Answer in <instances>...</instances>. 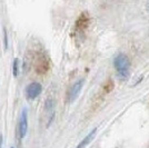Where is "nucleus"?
I'll use <instances>...</instances> for the list:
<instances>
[{"label":"nucleus","mask_w":149,"mask_h":148,"mask_svg":"<svg viewBox=\"0 0 149 148\" xmlns=\"http://www.w3.org/2000/svg\"><path fill=\"white\" fill-rule=\"evenodd\" d=\"M113 65L117 70V74L121 79H127L129 77V68H130V61L129 58L124 54H119L115 60Z\"/></svg>","instance_id":"f257e3e1"},{"label":"nucleus","mask_w":149,"mask_h":148,"mask_svg":"<svg viewBox=\"0 0 149 148\" xmlns=\"http://www.w3.org/2000/svg\"><path fill=\"white\" fill-rule=\"evenodd\" d=\"M82 86H84V79H79V80L76 81L74 85L71 86V88L69 89V91H68V96H67L69 103L74 101V99L78 97V95H79L81 91Z\"/></svg>","instance_id":"f03ea898"},{"label":"nucleus","mask_w":149,"mask_h":148,"mask_svg":"<svg viewBox=\"0 0 149 148\" xmlns=\"http://www.w3.org/2000/svg\"><path fill=\"white\" fill-rule=\"evenodd\" d=\"M41 93V85L39 82H31L26 87V96L29 99H35Z\"/></svg>","instance_id":"7ed1b4c3"},{"label":"nucleus","mask_w":149,"mask_h":148,"mask_svg":"<svg viewBox=\"0 0 149 148\" xmlns=\"http://www.w3.org/2000/svg\"><path fill=\"white\" fill-rule=\"evenodd\" d=\"M27 129H28V112H27V109L24 108L21 115H20V119H19V135H20V138L25 137Z\"/></svg>","instance_id":"20e7f679"},{"label":"nucleus","mask_w":149,"mask_h":148,"mask_svg":"<svg viewBox=\"0 0 149 148\" xmlns=\"http://www.w3.org/2000/svg\"><path fill=\"white\" fill-rule=\"evenodd\" d=\"M96 130H97V129L95 128L93 131H90V133L86 136V138H85V139H84V140H82V142L78 145V147H77V148H85V147H86L88 144H89V142L93 139V137H95V135H96Z\"/></svg>","instance_id":"39448f33"},{"label":"nucleus","mask_w":149,"mask_h":148,"mask_svg":"<svg viewBox=\"0 0 149 148\" xmlns=\"http://www.w3.org/2000/svg\"><path fill=\"white\" fill-rule=\"evenodd\" d=\"M17 66H18V59H15V61H13V75L15 76H17V73H18Z\"/></svg>","instance_id":"423d86ee"},{"label":"nucleus","mask_w":149,"mask_h":148,"mask_svg":"<svg viewBox=\"0 0 149 148\" xmlns=\"http://www.w3.org/2000/svg\"><path fill=\"white\" fill-rule=\"evenodd\" d=\"M11 148H13V147H11Z\"/></svg>","instance_id":"0eeeda50"}]
</instances>
